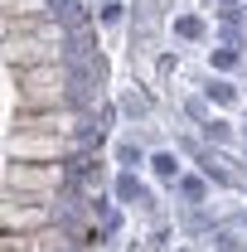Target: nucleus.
I'll return each instance as SVG.
<instances>
[{"label":"nucleus","mask_w":247,"mask_h":252,"mask_svg":"<svg viewBox=\"0 0 247 252\" xmlns=\"http://www.w3.org/2000/svg\"><path fill=\"white\" fill-rule=\"evenodd\" d=\"M10 78H15V68H10ZM20 88V112H39V107H73L68 102V73H63L59 63H39V68H20V78H15Z\"/></svg>","instance_id":"nucleus-1"},{"label":"nucleus","mask_w":247,"mask_h":252,"mask_svg":"<svg viewBox=\"0 0 247 252\" xmlns=\"http://www.w3.org/2000/svg\"><path fill=\"white\" fill-rule=\"evenodd\" d=\"M59 204L54 194H5L0 204V223L5 233H39V228H54V209Z\"/></svg>","instance_id":"nucleus-2"},{"label":"nucleus","mask_w":247,"mask_h":252,"mask_svg":"<svg viewBox=\"0 0 247 252\" xmlns=\"http://www.w3.org/2000/svg\"><path fill=\"white\" fill-rule=\"evenodd\" d=\"M63 189V165H34V160H10L5 165V194H54Z\"/></svg>","instance_id":"nucleus-3"},{"label":"nucleus","mask_w":247,"mask_h":252,"mask_svg":"<svg viewBox=\"0 0 247 252\" xmlns=\"http://www.w3.org/2000/svg\"><path fill=\"white\" fill-rule=\"evenodd\" d=\"M68 156L63 136H44V131H10V160H34V165H59Z\"/></svg>","instance_id":"nucleus-4"},{"label":"nucleus","mask_w":247,"mask_h":252,"mask_svg":"<svg viewBox=\"0 0 247 252\" xmlns=\"http://www.w3.org/2000/svg\"><path fill=\"white\" fill-rule=\"evenodd\" d=\"M78 122L73 107H39V112H15L10 131H44V136H68Z\"/></svg>","instance_id":"nucleus-5"},{"label":"nucleus","mask_w":247,"mask_h":252,"mask_svg":"<svg viewBox=\"0 0 247 252\" xmlns=\"http://www.w3.org/2000/svg\"><path fill=\"white\" fill-rule=\"evenodd\" d=\"M59 233L39 228V233H5V252H59Z\"/></svg>","instance_id":"nucleus-6"},{"label":"nucleus","mask_w":247,"mask_h":252,"mask_svg":"<svg viewBox=\"0 0 247 252\" xmlns=\"http://www.w3.org/2000/svg\"><path fill=\"white\" fill-rule=\"evenodd\" d=\"M54 0H5V20H49Z\"/></svg>","instance_id":"nucleus-7"},{"label":"nucleus","mask_w":247,"mask_h":252,"mask_svg":"<svg viewBox=\"0 0 247 252\" xmlns=\"http://www.w3.org/2000/svg\"><path fill=\"white\" fill-rule=\"evenodd\" d=\"M146 165L155 170V180H165V185H180V175H185V160L175 156V151H155Z\"/></svg>","instance_id":"nucleus-8"},{"label":"nucleus","mask_w":247,"mask_h":252,"mask_svg":"<svg viewBox=\"0 0 247 252\" xmlns=\"http://www.w3.org/2000/svg\"><path fill=\"white\" fill-rule=\"evenodd\" d=\"M204 97H209L214 107H233V102H238V88H233L228 78H209V83H204Z\"/></svg>","instance_id":"nucleus-9"},{"label":"nucleus","mask_w":247,"mask_h":252,"mask_svg":"<svg viewBox=\"0 0 247 252\" xmlns=\"http://www.w3.org/2000/svg\"><path fill=\"white\" fill-rule=\"evenodd\" d=\"M117 194H122L126 204H131V199H136V204H141V199H146V194H141V180H136V175H131V170H122V175H117Z\"/></svg>","instance_id":"nucleus-10"},{"label":"nucleus","mask_w":247,"mask_h":252,"mask_svg":"<svg viewBox=\"0 0 247 252\" xmlns=\"http://www.w3.org/2000/svg\"><path fill=\"white\" fill-rule=\"evenodd\" d=\"M175 34H180V39H204V20H199V15H180V20H175Z\"/></svg>","instance_id":"nucleus-11"},{"label":"nucleus","mask_w":247,"mask_h":252,"mask_svg":"<svg viewBox=\"0 0 247 252\" xmlns=\"http://www.w3.org/2000/svg\"><path fill=\"white\" fill-rule=\"evenodd\" d=\"M204 136H209L214 146H223V141H233V126L223 122V117H209V122H204Z\"/></svg>","instance_id":"nucleus-12"},{"label":"nucleus","mask_w":247,"mask_h":252,"mask_svg":"<svg viewBox=\"0 0 247 252\" xmlns=\"http://www.w3.org/2000/svg\"><path fill=\"white\" fill-rule=\"evenodd\" d=\"M180 194H185L189 204H204V180L199 175H180Z\"/></svg>","instance_id":"nucleus-13"},{"label":"nucleus","mask_w":247,"mask_h":252,"mask_svg":"<svg viewBox=\"0 0 247 252\" xmlns=\"http://www.w3.org/2000/svg\"><path fill=\"white\" fill-rule=\"evenodd\" d=\"M209 63H214V73H228V68H238V54H233V49H214Z\"/></svg>","instance_id":"nucleus-14"},{"label":"nucleus","mask_w":247,"mask_h":252,"mask_svg":"<svg viewBox=\"0 0 247 252\" xmlns=\"http://www.w3.org/2000/svg\"><path fill=\"white\" fill-rule=\"evenodd\" d=\"M117 160H122L126 170H136V165H141V160H146V156H141V151H136L131 141H122V146H117Z\"/></svg>","instance_id":"nucleus-15"},{"label":"nucleus","mask_w":247,"mask_h":252,"mask_svg":"<svg viewBox=\"0 0 247 252\" xmlns=\"http://www.w3.org/2000/svg\"><path fill=\"white\" fill-rule=\"evenodd\" d=\"M122 0H107V5H102V10H97V20H102V25H117V20H122Z\"/></svg>","instance_id":"nucleus-16"},{"label":"nucleus","mask_w":247,"mask_h":252,"mask_svg":"<svg viewBox=\"0 0 247 252\" xmlns=\"http://www.w3.org/2000/svg\"><path fill=\"white\" fill-rule=\"evenodd\" d=\"M214 243H218L214 252H243V243H238V238H233V233H218Z\"/></svg>","instance_id":"nucleus-17"},{"label":"nucleus","mask_w":247,"mask_h":252,"mask_svg":"<svg viewBox=\"0 0 247 252\" xmlns=\"http://www.w3.org/2000/svg\"><path fill=\"white\" fill-rule=\"evenodd\" d=\"M122 107H126V112H131V117H146V102H141V97H126Z\"/></svg>","instance_id":"nucleus-18"},{"label":"nucleus","mask_w":247,"mask_h":252,"mask_svg":"<svg viewBox=\"0 0 247 252\" xmlns=\"http://www.w3.org/2000/svg\"><path fill=\"white\" fill-rule=\"evenodd\" d=\"M223 5H238V0H223Z\"/></svg>","instance_id":"nucleus-19"},{"label":"nucleus","mask_w":247,"mask_h":252,"mask_svg":"<svg viewBox=\"0 0 247 252\" xmlns=\"http://www.w3.org/2000/svg\"><path fill=\"white\" fill-rule=\"evenodd\" d=\"M243 131H247V122H243Z\"/></svg>","instance_id":"nucleus-20"}]
</instances>
